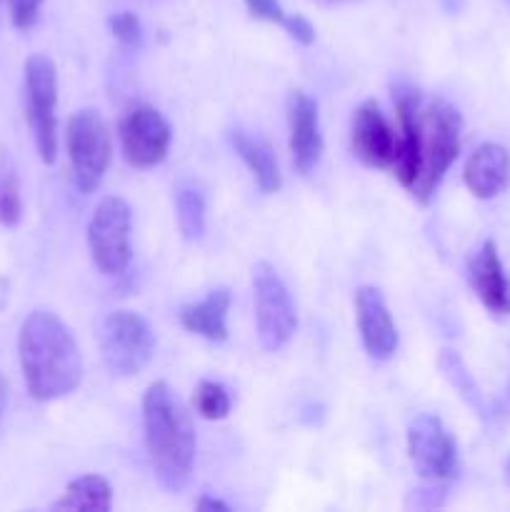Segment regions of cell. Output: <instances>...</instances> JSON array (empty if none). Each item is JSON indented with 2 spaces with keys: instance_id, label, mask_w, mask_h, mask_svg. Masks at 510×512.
I'll return each mask as SVG.
<instances>
[{
  "instance_id": "6da1fadb",
  "label": "cell",
  "mask_w": 510,
  "mask_h": 512,
  "mask_svg": "<svg viewBox=\"0 0 510 512\" xmlns=\"http://www.w3.org/2000/svg\"><path fill=\"white\" fill-rule=\"evenodd\" d=\"M20 368L35 400H58L73 393L83 380V358L68 325L48 310L25 318L18 338Z\"/></svg>"
},
{
  "instance_id": "7a4b0ae2",
  "label": "cell",
  "mask_w": 510,
  "mask_h": 512,
  "mask_svg": "<svg viewBox=\"0 0 510 512\" xmlns=\"http://www.w3.org/2000/svg\"><path fill=\"white\" fill-rule=\"evenodd\" d=\"M143 423L155 478L165 490L180 493L193 475L195 428L185 405L163 380L145 390Z\"/></svg>"
},
{
  "instance_id": "3957f363",
  "label": "cell",
  "mask_w": 510,
  "mask_h": 512,
  "mask_svg": "<svg viewBox=\"0 0 510 512\" xmlns=\"http://www.w3.org/2000/svg\"><path fill=\"white\" fill-rule=\"evenodd\" d=\"M460 130H463V118L445 100H435L423 115V173L413 188V195L423 205L430 203L450 165L458 160Z\"/></svg>"
},
{
  "instance_id": "277c9868",
  "label": "cell",
  "mask_w": 510,
  "mask_h": 512,
  "mask_svg": "<svg viewBox=\"0 0 510 512\" xmlns=\"http://www.w3.org/2000/svg\"><path fill=\"white\" fill-rule=\"evenodd\" d=\"M68 155L73 165V180L83 195L95 193L105 178L113 155L110 130L103 115L93 108H83L68 120Z\"/></svg>"
},
{
  "instance_id": "5b68a950",
  "label": "cell",
  "mask_w": 510,
  "mask_h": 512,
  "mask_svg": "<svg viewBox=\"0 0 510 512\" xmlns=\"http://www.w3.org/2000/svg\"><path fill=\"white\" fill-rule=\"evenodd\" d=\"M58 70L55 63L43 53H35L25 60V115L33 130L35 148L43 163H55L58 155Z\"/></svg>"
},
{
  "instance_id": "8992f818",
  "label": "cell",
  "mask_w": 510,
  "mask_h": 512,
  "mask_svg": "<svg viewBox=\"0 0 510 512\" xmlns=\"http://www.w3.org/2000/svg\"><path fill=\"white\" fill-rule=\"evenodd\" d=\"M100 350L113 375L120 378L138 375L153 358V328L143 315L133 310H115L100 325Z\"/></svg>"
},
{
  "instance_id": "52a82bcc",
  "label": "cell",
  "mask_w": 510,
  "mask_h": 512,
  "mask_svg": "<svg viewBox=\"0 0 510 512\" xmlns=\"http://www.w3.org/2000/svg\"><path fill=\"white\" fill-rule=\"evenodd\" d=\"M88 245L93 263L103 275H123L133 260L130 248V205L118 195L98 203L88 223Z\"/></svg>"
},
{
  "instance_id": "ba28073f",
  "label": "cell",
  "mask_w": 510,
  "mask_h": 512,
  "mask_svg": "<svg viewBox=\"0 0 510 512\" xmlns=\"http://www.w3.org/2000/svg\"><path fill=\"white\" fill-rule=\"evenodd\" d=\"M255 318H258V338L268 353H275L293 338L298 328L293 298L285 288L283 278L270 263H258L253 268Z\"/></svg>"
},
{
  "instance_id": "9c48e42d",
  "label": "cell",
  "mask_w": 510,
  "mask_h": 512,
  "mask_svg": "<svg viewBox=\"0 0 510 512\" xmlns=\"http://www.w3.org/2000/svg\"><path fill=\"white\" fill-rule=\"evenodd\" d=\"M408 455L428 483H445L458 470V445L438 415L423 413L408 428Z\"/></svg>"
},
{
  "instance_id": "30bf717a",
  "label": "cell",
  "mask_w": 510,
  "mask_h": 512,
  "mask_svg": "<svg viewBox=\"0 0 510 512\" xmlns=\"http://www.w3.org/2000/svg\"><path fill=\"white\" fill-rule=\"evenodd\" d=\"M170 133L168 120L163 113L150 105H133L120 120V145L123 155L133 168H155L165 160L170 150Z\"/></svg>"
},
{
  "instance_id": "8fae6325",
  "label": "cell",
  "mask_w": 510,
  "mask_h": 512,
  "mask_svg": "<svg viewBox=\"0 0 510 512\" xmlns=\"http://www.w3.org/2000/svg\"><path fill=\"white\" fill-rule=\"evenodd\" d=\"M398 120L400 140L395 148L393 170L400 185L413 190L423 173V113H420V98L413 88H398Z\"/></svg>"
},
{
  "instance_id": "7c38bea8",
  "label": "cell",
  "mask_w": 510,
  "mask_h": 512,
  "mask_svg": "<svg viewBox=\"0 0 510 512\" xmlns=\"http://www.w3.org/2000/svg\"><path fill=\"white\" fill-rule=\"evenodd\" d=\"M355 315H358V330L368 358L385 363L398 350V330H395L393 315L388 303L378 288L363 285L355 293Z\"/></svg>"
},
{
  "instance_id": "4fadbf2b",
  "label": "cell",
  "mask_w": 510,
  "mask_h": 512,
  "mask_svg": "<svg viewBox=\"0 0 510 512\" xmlns=\"http://www.w3.org/2000/svg\"><path fill=\"white\" fill-rule=\"evenodd\" d=\"M350 140H353V153L358 155L360 163L368 168H393L398 140L375 100H365L355 110Z\"/></svg>"
},
{
  "instance_id": "5bb4252c",
  "label": "cell",
  "mask_w": 510,
  "mask_h": 512,
  "mask_svg": "<svg viewBox=\"0 0 510 512\" xmlns=\"http://www.w3.org/2000/svg\"><path fill=\"white\" fill-rule=\"evenodd\" d=\"M290 153L298 173L308 175L323 155V133H320L318 105L303 90H295L288 98Z\"/></svg>"
},
{
  "instance_id": "9a60e30c",
  "label": "cell",
  "mask_w": 510,
  "mask_h": 512,
  "mask_svg": "<svg viewBox=\"0 0 510 512\" xmlns=\"http://www.w3.org/2000/svg\"><path fill=\"white\" fill-rule=\"evenodd\" d=\"M463 180L480 200L498 198L510 188V153L498 143H483L470 153Z\"/></svg>"
},
{
  "instance_id": "2e32d148",
  "label": "cell",
  "mask_w": 510,
  "mask_h": 512,
  "mask_svg": "<svg viewBox=\"0 0 510 512\" xmlns=\"http://www.w3.org/2000/svg\"><path fill=\"white\" fill-rule=\"evenodd\" d=\"M468 280L478 298L483 300L490 313H508L510 310V290L505 280L503 263H500L498 245L493 240H485L468 260Z\"/></svg>"
},
{
  "instance_id": "e0dca14e",
  "label": "cell",
  "mask_w": 510,
  "mask_h": 512,
  "mask_svg": "<svg viewBox=\"0 0 510 512\" xmlns=\"http://www.w3.org/2000/svg\"><path fill=\"white\" fill-rule=\"evenodd\" d=\"M228 310H230V290L215 288L205 295L200 303L183 305L180 308V325L188 333L200 335L210 343H223L228 338Z\"/></svg>"
},
{
  "instance_id": "ac0fdd59",
  "label": "cell",
  "mask_w": 510,
  "mask_h": 512,
  "mask_svg": "<svg viewBox=\"0 0 510 512\" xmlns=\"http://www.w3.org/2000/svg\"><path fill=\"white\" fill-rule=\"evenodd\" d=\"M230 143H233L235 153L243 158V163L248 165V170L253 173L255 183L263 190L265 195L278 193L280 185H283V173L278 168V160L275 153L270 150V145L265 140L253 138L245 130H233L230 133Z\"/></svg>"
},
{
  "instance_id": "d6986e66",
  "label": "cell",
  "mask_w": 510,
  "mask_h": 512,
  "mask_svg": "<svg viewBox=\"0 0 510 512\" xmlns=\"http://www.w3.org/2000/svg\"><path fill=\"white\" fill-rule=\"evenodd\" d=\"M55 510H85L108 512L113 508V490L100 475H80L65 488L63 498L53 505Z\"/></svg>"
},
{
  "instance_id": "ffe728a7",
  "label": "cell",
  "mask_w": 510,
  "mask_h": 512,
  "mask_svg": "<svg viewBox=\"0 0 510 512\" xmlns=\"http://www.w3.org/2000/svg\"><path fill=\"white\" fill-rule=\"evenodd\" d=\"M175 210H178V225L185 240H200L205 233V195L198 185L183 183L175 193Z\"/></svg>"
},
{
  "instance_id": "44dd1931",
  "label": "cell",
  "mask_w": 510,
  "mask_h": 512,
  "mask_svg": "<svg viewBox=\"0 0 510 512\" xmlns=\"http://www.w3.org/2000/svg\"><path fill=\"white\" fill-rule=\"evenodd\" d=\"M440 370H443L445 378L450 380V385H453V388L468 400L470 408L478 410L480 415L488 413L483 395H480L478 385H475V380L470 378L468 368H465V363L460 360L458 353H453V350H443V355H440Z\"/></svg>"
},
{
  "instance_id": "7402d4cb",
  "label": "cell",
  "mask_w": 510,
  "mask_h": 512,
  "mask_svg": "<svg viewBox=\"0 0 510 512\" xmlns=\"http://www.w3.org/2000/svg\"><path fill=\"white\" fill-rule=\"evenodd\" d=\"M195 408L205 420H223L230 413L228 390L213 380H203L195 390Z\"/></svg>"
},
{
  "instance_id": "603a6c76",
  "label": "cell",
  "mask_w": 510,
  "mask_h": 512,
  "mask_svg": "<svg viewBox=\"0 0 510 512\" xmlns=\"http://www.w3.org/2000/svg\"><path fill=\"white\" fill-rule=\"evenodd\" d=\"M110 30H113L115 38L120 40L128 48H140L143 45V25H140L138 15L135 13H118L110 18Z\"/></svg>"
},
{
  "instance_id": "cb8c5ba5",
  "label": "cell",
  "mask_w": 510,
  "mask_h": 512,
  "mask_svg": "<svg viewBox=\"0 0 510 512\" xmlns=\"http://www.w3.org/2000/svg\"><path fill=\"white\" fill-rule=\"evenodd\" d=\"M20 215H23V200H20V190H18V180L10 175L5 180L3 190H0V220L5 225H18Z\"/></svg>"
},
{
  "instance_id": "d4e9b609",
  "label": "cell",
  "mask_w": 510,
  "mask_h": 512,
  "mask_svg": "<svg viewBox=\"0 0 510 512\" xmlns=\"http://www.w3.org/2000/svg\"><path fill=\"white\" fill-rule=\"evenodd\" d=\"M45 0H8V8H10V20H13L15 28L25 30L38 20L40 13V5Z\"/></svg>"
},
{
  "instance_id": "484cf974",
  "label": "cell",
  "mask_w": 510,
  "mask_h": 512,
  "mask_svg": "<svg viewBox=\"0 0 510 512\" xmlns=\"http://www.w3.org/2000/svg\"><path fill=\"white\" fill-rule=\"evenodd\" d=\"M245 5H248L250 15L258 20H268V23L283 25L285 18H288V15L283 13V8H280L278 0H245Z\"/></svg>"
},
{
  "instance_id": "4316f807",
  "label": "cell",
  "mask_w": 510,
  "mask_h": 512,
  "mask_svg": "<svg viewBox=\"0 0 510 512\" xmlns=\"http://www.w3.org/2000/svg\"><path fill=\"white\" fill-rule=\"evenodd\" d=\"M283 25L290 33V38H295L298 43L310 45L315 40V28L310 25V20L303 18V15H290V18H285Z\"/></svg>"
},
{
  "instance_id": "83f0119b",
  "label": "cell",
  "mask_w": 510,
  "mask_h": 512,
  "mask_svg": "<svg viewBox=\"0 0 510 512\" xmlns=\"http://www.w3.org/2000/svg\"><path fill=\"white\" fill-rule=\"evenodd\" d=\"M198 510H220V512H228L230 508L225 503H220V500L210 498V495H203V498L198 500Z\"/></svg>"
},
{
  "instance_id": "f1b7e54d",
  "label": "cell",
  "mask_w": 510,
  "mask_h": 512,
  "mask_svg": "<svg viewBox=\"0 0 510 512\" xmlns=\"http://www.w3.org/2000/svg\"><path fill=\"white\" fill-rule=\"evenodd\" d=\"M5 405H8V383H5V378L0 375V420H3Z\"/></svg>"
}]
</instances>
